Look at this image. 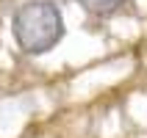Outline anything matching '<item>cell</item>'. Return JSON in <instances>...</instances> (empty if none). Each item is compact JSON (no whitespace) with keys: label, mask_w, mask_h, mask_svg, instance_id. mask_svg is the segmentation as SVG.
<instances>
[{"label":"cell","mask_w":147,"mask_h":138,"mask_svg":"<svg viewBox=\"0 0 147 138\" xmlns=\"http://www.w3.org/2000/svg\"><path fill=\"white\" fill-rule=\"evenodd\" d=\"M11 36L25 55H47L67 36V22L58 3L53 0H25L11 14Z\"/></svg>","instance_id":"cell-1"},{"label":"cell","mask_w":147,"mask_h":138,"mask_svg":"<svg viewBox=\"0 0 147 138\" xmlns=\"http://www.w3.org/2000/svg\"><path fill=\"white\" fill-rule=\"evenodd\" d=\"M75 3L92 17H114L128 6V0H75Z\"/></svg>","instance_id":"cell-2"}]
</instances>
